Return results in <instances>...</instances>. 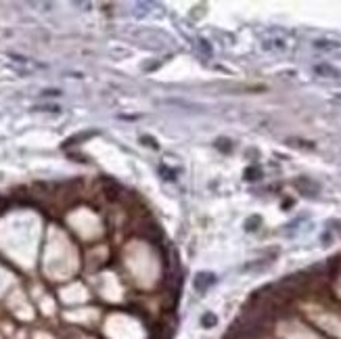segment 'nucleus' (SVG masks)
I'll list each match as a JSON object with an SVG mask.
<instances>
[{"label": "nucleus", "mask_w": 341, "mask_h": 339, "mask_svg": "<svg viewBox=\"0 0 341 339\" xmlns=\"http://www.w3.org/2000/svg\"><path fill=\"white\" fill-rule=\"evenodd\" d=\"M214 274H209V272H201V274H197V278H195V289L197 291H205L209 285H214Z\"/></svg>", "instance_id": "f257e3e1"}, {"label": "nucleus", "mask_w": 341, "mask_h": 339, "mask_svg": "<svg viewBox=\"0 0 341 339\" xmlns=\"http://www.w3.org/2000/svg\"><path fill=\"white\" fill-rule=\"evenodd\" d=\"M264 48L266 50H285L287 44L282 38H268V40H264Z\"/></svg>", "instance_id": "f03ea898"}, {"label": "nucleus", "mask_w": 341, "mask_h": 339, "mask_svg": "<svg viewBox=\"0 0 341 339\" xmlns=\"http://www.w3.org/2000/svg\"><path fill=\"white\" fill-rule=\"evenodd\" d=\"M211 324H216V316L214 314H205L203 316V327H211Z\"/></svg>", "instance_id": "7ed1b4c3"}]
</instances>
